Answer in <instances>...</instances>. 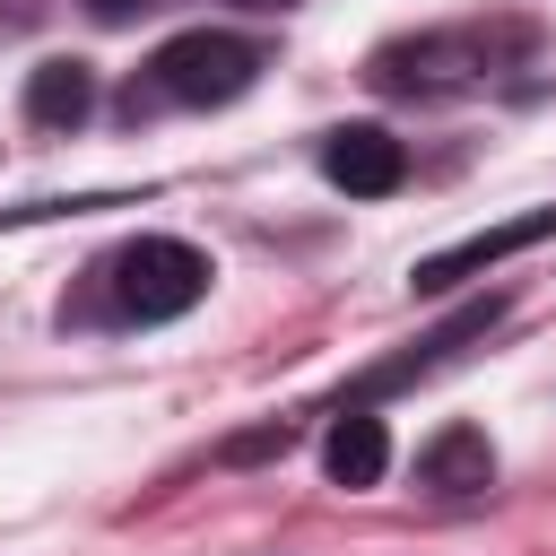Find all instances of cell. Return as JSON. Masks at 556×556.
I'll use <instances>...</instances> for the list:
<instances>
[{"instance_id":"obj_1","label":"cell","mask_w":556,"mask_h":556,"mask_svg":"<svg viewBox=\"0 0 556 556\" xmlns=\"http://www.w3.org/2000/svg\"><path fill=\"white\" fill-rule=\"evenodd\" d=\"M261 78V43H243V35H226V26H191V35H174V43H156L148 52V70L130 78V113L148 104H235L243 87Z\"/></svg>"},{"instance_id":"obj_2","label":"cell","mask_w":556,"mask_h":556,"mask_svg":"<svg viewBox=\"0 0 556 556\" xmlns=\"http://www.w3.org/2000/svg\"><path fill=\"white\" fill-rule=\"evenodd\" d=\"M530 43H539L530 26H452V35L382 43V52H374V78H382V87H460V78H486L504 52L521 61Z\"/></svg>"},{"instance_id":"obj_3","label":"cell","mask_w":556,"mask_h":556,"mask_svg":"<svg viewBox=\"0 0 556 556\" xmlns=\"http://www.w3.org/2000/svg\"><path fill=\"white\" fill-rule=\"evenodd\" d=\"M208 252L200 243H182V235H139V243H122V261H113V295H122V313L130 321H174V313H191L200 295H208Z\"/></svg>"},{"instance_id":"obj_4","label":"cell","mask_w":556,"mask_h":556,"mask_svg":"<svg viewBox=\"0 0 556 556\" xmlns=\"http://www.w3.org/2000/svg\"><path fill=\"white\" fill-rule=\"evenodd\" d=\"M539 235H556V208H530V217H504V226H478V235H460V243H443V252H426V261L408 269V287H417V295H443V287H460V278H478V269H495V261H513V252H530Z\"/></svg>"},{"instance_id":"obj_5","label":"cell","mask_w":556,"mask_h":556,"mask_svg":"<svg viewBox=\"0 0 556 556\" xmlns=\"http://www.w3.org/2000/svg\"><path fill=\"white\" fill-rule=\"evenodd\" d=\"M321 174H330L348 200H382V191L408 182V148H400L382 122H348V130L321 139Z\"/></svg>"},{"instance_id":"obj_6","label":"cell","mask_w":556,"mask_h":556,"mask_svg":"<svg viewBox=\"0 0 556 556\" xmlns=\"http://www.w3.org/2000/svg\"><path fill=\"white\" fill-rule=\"evenodd\" d=\"M321 469H330V486H374V478L391 469L382 417H374V408H339L330 434H321Z\"/></svg>"},{"instance_id":"obj_7","label":"cell","mask_w":556,"mask_h":556,"mask_svg":"<svg viewBox=\"0 0 556 556\" xmlns=\"http://www.w3.org/2000/svg\"><path fill=\"white\" fill-rule=\"evenodd\" d=\"M417 486H434V495H478V486H495V443H486L478 426H443V434L417 452Z\"/></svg>"},{"instance_id":"obj_8","label":"cell","mask_w":556,"mask_h":556,"mask_svg":"<svg viewBox=\"0 0 556 556\" xmlns=\"http://www.w3.org/2000/svg\"><path fill=\"white\" fill-rule=\"evenodd\" d=\"M87 104H96V70H87V61H43V70L26 78V122H43V130L87 122Z\"/></svg>"},{"instance_id":"obj_9","label":"cell","mask_w":556,"mask_h":556,"mask_svg":"<svg viewBox=\"0 0 556 556\" xmlns=\"http://www.w3.org/2000/svg\"><path fill=\"white\" fill-rule=\"evenodd\" d=\"M96 17H130V0H96Z\"/></svg>"}]
</instances>
